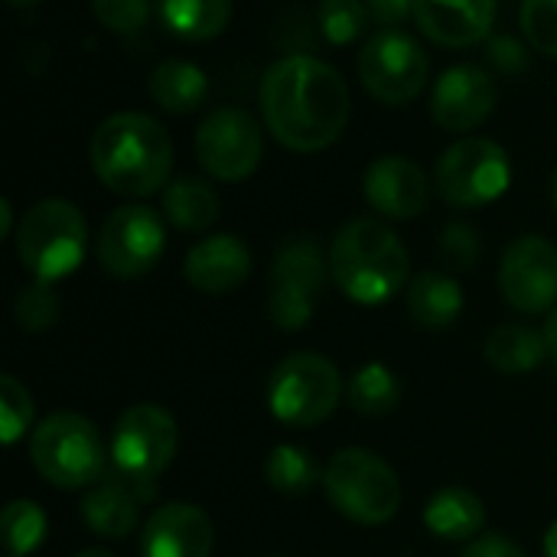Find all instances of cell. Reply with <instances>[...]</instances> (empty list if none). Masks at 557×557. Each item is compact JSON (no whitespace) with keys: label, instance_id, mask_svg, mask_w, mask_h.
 Segmentation results:
<instances>
[{"label":"cell","instance_id":"6da1fadb","mask_svg":"<svg viewBox=\"0 0 557 557\" xmlns=\"http://www.w3.org/2000/svg\"><path fill=\"white\" fill-rule=\"evenodd\" d=\"M261 111L284 147L317 153L333 147L346 131L349 85L317 55H287L261 78Z\"/></svg>","mask_w":557,"mask_h":557},{"label":"cell","instance_id":"7a4b0ae2","mask_svg":"<svg viewBox=\"0 0 557 557\" xmlns=\"http://www.w3.org/2000/svg\"><path fill=\"white\" fill-rule=\"evenodd\" d=\"M95 176L117 196H150L173 170L170 134L140 111H121L98 124L91 137Z\"/></svg>","mask_w":557,"mask_h":557},{"label":"cell","instance_id":"3957f363","mask_svg":"<svg viewBox=\"0 0 557 557\" xmlns=\"http://www.w3.org/2000/svg\"><path fill=\"white\" fill-rule=\"evenodd\" d=\"M330 271L352 304H385L411 274V258L401 238L379 219H352L339 228L330 248Z\"/></svg>","mask_w":557,"mask_h":557},{"label":"cell","instance_id":"277c9868","mask_svg":"<svg viewBox=\"0 0 557 557\" xmlns=\"http://www.w3.org/2000/svg\"><path fill=\"white\" fill-rule=\"evenodd\" d=\"M108 454L98 428L72 411L46 418L29 441V460L39 476L59 490H82L104 480Z\"/></svg>","mask_w":557,"mask_h":557},{"label":"cell","instance_id":"5b68a950","mask_svg":"<svg viewBox=\"0 0 557 557\" xmlns=\"http://www.w3.org/2000/svg\"><path fill=\"white\" fill-rule=\"evenodd\" d=\"M88 245L85 215L69 199L36 202L16 225V255L36 281H59L72 274Z\"/></svg>","mask_w":557,"mask_h":557},{"label":"cell","instance_id":"8992f818","mask_svg":"<svg viewBox=\"0 0 557 557\" xmlns=\"http://www.w3.org/2000/svg\"><path fill=\"white\" fill-rule=\"evenodd\" d=\"M323 486L336 512L359 525H385L401 506V483L395 470L372 450H339L326 463Z\"/></svg>","mask_w":557,"mask_h":557},{"label":"cell","instance_id":"52a82bcc","mask_svg":"<svg viewBox=\"0 0 557 557\" xmlns=\"http://www.w3.org/2000/svg\"><path fill=\"white\" fill-rule=\"evenodd\" d=\"M339 392V372L326 356L297 352L274 369L268 382V405L287 428H317L336 411Z\"/></svg>","mask_w":557,"mask_h":557},{"label":"cell","instance_id":"ba28073f","mask_svg":"<svg viewBox=\"0 0 557 557\" xmlns=\"http://www.w3.org/2000/svg\"><path fill=\"white\" fill-rule=\"evenodd\" d=\"M509 157L490 137H463L437 163V189L457 209H480L496 202L509 189Z\"/></svg>","mask_w":557,"mask_h":557},{"label":"cell","instance_id":"9c48e42d","mask_svg":"<svg viewBox=\"0 0 557 557\" xmlns=\"http://www.w3.org/2000/svg\"><path fill=\"white\" fill-rule=\"evenodd\" d=\"M180 447L176 421L157 405L127 408L111 434V460L131 483H157V476L173 463Z\"/></svg>","mask_w":557,"mask_h":557},{"label":"cell","instance_id":"30bf717a","mask_svg":"<svg viewBox=\"0 0 557 557\" xmlns=\"http://www.w3.org/2000/svg\"><path fill=\"white\" fill-rule=\"evenodd\" d=\"M326 261L313 238H290L271 268L268 317L281 330H304L323 297Z\"/></svg>","mask_w":557,"mask_h":557},{"label":"cell","instance_id":"8fae6325","mask_svg":"<svg viewBox=\"0 0 557 557\" xmlns=\"http://www.w3.org/2000/svg\"><path fill=\"white\" fill-rule=\"evenodd\" d=\"M264 157L258 121L245 108H219L196 131V160L222 183L248 180Z\"/></svg>","mask_w":557,"mask_h":557},{"label":"cell","instance_id":"7c38bea8","mask_svg":"<svg viewBox=\"0 0 557 557\" xmlns=\"http://www.w3.org/2000/svg\"><path fill=\"white\" fill-rule=\"evenodd\" d=\"M359 75L372 98L385 104H408L428 85V55L414 36L401 29H382L366 42L359 55Z\"/></svg>","mask_w":557,"mask_h":557},{"label":"cell","instance_id":"4fadbf2b","mask_svg":"<svg viewBox=\"0 0 557 557\" xmlns=\"http://www.w3.org/2000/svg\"><path fill=\"white\" fill-rule=\"evenodd\" d=\"M166 232L150 206L114 209L98 232V261L108 274L131 281L144 277L163 255Z\"/></svg>","mask_w":557,"mask_h":557},{"label":"cell","instance_id":"5bb4252c","mask_svg":"<svg viewBox=\"0 0 557 557\" xmlns=\"http://www.w3.org/2000/svg\"><path fill=\"white\" fill-rule=\"evenodd\" d=\"M499 287L509 307L545 313L557 304V248L542 235L516 238L499 268Z\"/></svg>","mask_w":557,"mask_h":557},{"label":"cell","instance_id":"9a60e30c","mask_svg":"<svg viewBox=\"0 0 557 557\" xmlns=\"http://www.w3.org/2000/svg\"><path fill=\"white\" fill-rule=\"evenodd\" d=\"M493 108L496 82L480 65H454L434 85L431 114L450 134H470L493 114Z\"/></svg>","mask_w":557,"mask_h":557},{"label":"cell","instance_id":"2e32d148","mask_svg":"<svg viewBox=\"0 0 557 557\" xmlns=\"http://www.w3.org/2000/svg\"><path fill=\"white\" fill-rule=\"evenodd\" d=\"M369 206L385 219H414L428 209V176L424 170L398 153L379 157L362 180Z\"/></svg>","mask_w":557,"mask_h":557},{"label":"cell","instance_id":"e0dca14e","mask_svg":"<svg viewBox=\"0 0 557 557\" xmlns=\"http://www.w3.org/2000/svg\"><path fill=\"white\" fill-rule=\"evenodd\" d=\"M144 557H209L212 555V522L193 503L160 506L140 535Z\"/></svg>","mask_w":557,"mask_h":557},{"label":"cell","instance_id":"ac0fdd59","mask_svg":"<svg viewBox=\"0 0 557 557\" xmlns=\"http://www.w3.org/2000/svg\"><path fill=\"white\" fill-rule=\"evenodd\" d=\"M421 33L450 49L483 42L496 23V0H414Z\"/></svg>","mask_w":557,"mask_h":557},{"label":"cell","instance_id":"d6986e66","mask_svg":"<svg viewBox=\"0 0 557 557\" xmlns=\"http://www.w3.org/2000/svg\"><path fill=\"white\" fill-rule=\"evenodd\" d=\"M251 274V251L235 235H209L186 255V281L209 297H222Z\"/></svg>","mask_w":557,"mask_h":557},{"label":"cell","instance_id":"ffe728a7","mask_svg":"<svg viewBox=\"0 0 557 557\" xmlns=\"http://www.w3.org/2000/svg\"><path fill=\"white\" fill-rule=\"evenodd\" d=\"M137 506H140L137 493L114 470V476L98 480L95 490L82 499V519L101 539H124L137 525Z\"/></svg>","mask_w":557,"mask_h":557},{"label":"cell","instance_id":"44dd1931","mask_svg":"<svg viewBox=\"0 0 557 557\" xmlns=\"http://www.w3.org/2000/svg\"><path fill=\"white\" fill-rule=\"evenodd\" d=\"M424 525L444 542H470L486 525V506L476 493L463 486H447L431 496L424 509Z\"/></svg>","mask_w":557,"mask_h":557},{"label":"cell","instance_id":"7402d4cb","mask_svg":"<svg viewBox=\"0 0 557 557\" xmlns=\"http://www.w3.org/2000/svg\"><path fill=\"white\" fill-rule=\"evenodd\" d=\"M408 310L421 326L447 330L463 310V290L454 277H447L441 271H424L411 281Z\"/></svg>","mask_w":557,"mask_h":557},{"label":"cell","instance_id":"603a6c76","mask_svg":"<svg viewBox=\"0 0 557 557\" xmlns=\"http://www.w3.org/2000/svg\"><path fill=\"white\" fill-rule=\"evenodd\" d=\"M206 91H209L206 72L186 59H170V62L157 65L150 75V98L170 114L196 111L206 101Z\"/></svg>","mask_w":557,"mask_h":557},{"label":"cell","instance_id":"cb8c5ba5","mask_svg":"<svg viewBox=\"0 0 557 557\" xmlns=\"http://www.w3.org/2000/svg\"><path fill=\"white\" fill-rule=\"evenodd\" d=\"M163 26L180 39H212L232 20V0H157Z\"/></svg>","mask_w":557,"mask_h":557},{"label":"cell","instance_id":"d4e9b609","mask_svg":"<svg viewBox=\"0 0 557 557\" xmlns=\"http://www.w3.org/2000/svg\"><path fill=\"white\" fill-rule=\"evenodd\" d=\"M545 356H548L545 333L539 336L535 330L519 326V323L499 326V330L490 333V339H486V362H490L496 372H503V375L532 372V369L542 366Z\"/></svg>","mask_w":557,"mask_h":557},{"label":"cell","instance_id":"484cf974","mask_svg":"<svg viewBox=\"0 0 557 557\" xmlns=\"http://www.w3.org/2000/svg\"><path fill=\"white\" fill-rule=\"evenodd\" d=\"M163 212L183 232H206L219 219V196L206 180L183 176L166 186Z\"/></svg>","mask_w":557,"mask_h":557},{"label":"cell","instance_id":"4316f807","mask_svg":"<svg viewBox=\"0 0 557 557\" xmlns=\"http://www.w3.org/2000/svg\"><path fill=\"white\" fill-rule=\"evenodd\" d=\"M398 401H401V385H398L395 372L385 369L382 362L362 366L349 382V405L366 418H382V414L395 411Z\"/></svg>","mask_w":557,"mask_h":557},{"label":"cell","instance_id":"83f0119b","mask_svg":"<svg viewBox=\"0 0 557 557\" xmlns=\"http://www.w3.org/2000/svg\"><path fill=\"white\" fill-rule=\"evenodd\" d=\"M264 476L268 483L284 493V496H304L307 490L317 486L320 480V463L310 450L294 447V444H281L271 450L268 463H264Z\"/></svg>","mask_w":557,"mask_h":557},{"label":"cell","instance_id":"f1b7e54d","mask_svg":"<svg viewBox=\"0 0 557 557\" xmlns=\"http://www.w3.org/2000/svg\"><path fill=\"white\" fill-rule=\"evenodd\" d=\"M3 548L7 555H33L46 539V512L29 499H13L3 509Z\"/></svg>","mask_w":557,"mask_h":557},{"label":"cell","instance_id":"f546056e","mask_svg":"<svg viewBox=\"0 0 557 557\" xmlns=\"http://www.w3.org/2000/svg\"><path fill=\"white\" fill-rule=\"evenodd\" d=\"M366 16H369V3L362 0H320L317 7L320 29L333 46H346L359 39L366 29Z\"/></svg>","mask_w":557,"mask_h":557},{"label":"cell","instance_id":"4dcf8cb0","mask_svg":"<svg viewBox=\"0 0 557 557\" xmlns=\"http://www.w3.org/2000/svg\"><path fill=\"white\" fill-rule=\"evenodd\" d=\"M13 317L20 323V330L26 333H42L59 320V297L52 290L49 281H33L16 294L13 304Z\"/></svg>","mask_w":557,"mask_h":557},{"label":"cell","instance_id":"1f68e13d","mask_svg":"<svg viewBox=\"0 0 557 557\" xmlns=\"http://www.w3.org/2000/svg\"><path fill=\"white\" fill-rule=\"evenodd\" d=\"M0 414H3V428H0L3 441L16 444L20 434H26V428L33 421V398L13 375L0 379Z\"/></svg>","mask_w":557,"mask_h":557},{"label":"cell","instance_id":"d6a6232c","mask_svg":"<svg viewBox=\"0 0 557 557\" xmlns=\"http://www.w3.org/2000/svg\"><path fill=\"white\" fill-rule=\"evenodd\" d=\"M522 33L525 39L557 59V0H525L522 3Z\"/></svg>","mask_w":557,"mask_h":557},{"label":"cell","instance_id":"836d02e7","mask_svg":"<svg viewBox=\"0 0 557 557\" xmlns=\"http://www.w3.org/2000/svg\"><path fill=\"white\" fill-rule=\"evenodd\" d=\"M91 10L111 33H137L150 20V0H91Z\"/></svg>","mask_w":557,"mask_h":557},{"label":"cell","instance_id":"e575fe53","mask_svg":"<svg viewBox=\"0 0 557 557\" xmlns=\"http://www.w3.org/2000/svg\"><path fill=\"white\" fill-rule=\"evenodd\" d=\"M441 255L457 271L473 268L480 261V238H476V232L470 225H460V222L447 225L444 235H441Z\"/></svg>","mask_w":557,"mask_h":557},{"label":"cell","instance_id":"d590c367","mask_svg":"<svg viewBox=\"0 0 557 557\" xmlns=\"http://www.w3.org/2000/svg\"><path fill=\"white\" fill-rule=\"evenodd\" d=\"M490 62H493L499 72L516 75V72H522V69L529 65V55H525V49H522L519 39H512V36H496V39L490 42Z\"/></svg>","mask_w":557,"mask_h":557},{"label":"cell","instance_id":"8d00e7d4","mask_svg":"<svg viewBox=\"0 0 557 557\" xmlns=\"http://www.w3.org/2000/svg\"><path fill=\"white\" fill-rule=\"evenodd\" d=\"M411 13L414 0H369V16L385 29H398Z\"/></svg>","mask_w":557,"mask_h":557},{"label":"cell","instance_id":"74e56055","mask_svg":"<svg viewBox=\"0 0 557 557\" xmlns=\"http://www.w3.org/2000/svg\"><path fill=\"white\" fill-rule=\"evenodd\" d=\"M463 557H525L522 548L516 542H509L506 535H483L473 539L470 548L463 552Z\"/></svg>","mask_w":557,"mask_h":557},{"label":"cell","instance_id":"f35d334b","mask_svg":"<svg viewBox=\"0 0 557 557\" xmlns=\"http://www.w3.org/2000/svg\"><path fill=\"white\" fill-rule=\"evenodd\" d=\"M545 343H548V356L555 359V366H557V307L552 310V317H548V326H545Z\"/></svg>","mask_w":557,"mask_h":557},{"label":"cell","instance_id":"ab89813d","mask_svg":"<svg viewBox=\"0 0 557 557\" xmlns=\"http://www.w3.org/2000/svg\"><path fill=\"white\" fill-rule=\"evenodd\" d=\"M545 557H557V522L548 529V535H545Z\"/></svg>","mask_w":557,"mask_h":557},{"label":"cell","instance_id":"60d3db41","mask_svg":"<svg viewBox=\"0 0 557 557\" xmlns=\"http://www.w3.org/2000/svg\"><path fill=\"white\" fill-rule=\"evenodd\" d=\"M10 222H13V219H10V202L3 199V202H0V235H10Z\"/></svg>","mask_w":557,"mask_h":557},{"label":"cell","instance_id":"b9f144b4","mask_svg":"<svg viewBox=\"0 0 557 557\" xmlns=\"http://www.w3.org/2000/svg\"><path fill=\"white\" fill-rule=\"evenodd\" d=\"M10 7H36L39 0H7Z\"/></svg>","mask_w":557,"mask_h":557},{"label":"cell","instance_id":"7bdbcfd3","mask_svg":"<svg viewBox=\"0 0 557 557\" xmlns=\"http://www.w3.org/2000/svg\"><path fill=\"white\" fill-rule=\"evenodd\" d=\"M75 557H114V555H108V552H95V548H91V552H82V555H75Z\"/></svg>","mask_w":557,"mask_h":557},{"label":"cell","instance_id":"ee69618b","mask_svg":"<svg viewBox=\"0 0 557 557\" xmlns=\"http://www.w3.org/2000/svg\"><path fill=\"white\" fill-rule=\"evenodd\" d=\"M552 196H555V206H557V170H555V180H552Z\"/></svg>","mask_w":557,"mask_h":557},{"label":"cell","instance_id":"f6af8a7d","mask_svg":"<svg viewBox=\"0 0 557 557\" xmlns=\"http://www.w3.org/2000/svg\"><path fill=\"white\" fill-rule=\"evenodd\" d=\"M7 557H16V555H7Z\"/></svg>","mask_w":557,"mask_h":557}]
</instances>
